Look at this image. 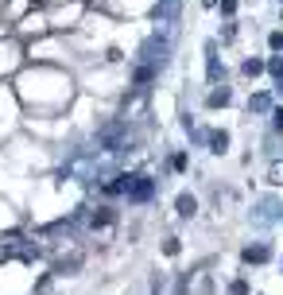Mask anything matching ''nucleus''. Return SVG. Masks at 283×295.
<instances>
[{
  "label": "nucleus",
  "instance_id": "12",
  "mask_svg": "<svg viewBox=\"0 0 283 295\" xmlns=\"http://www.w3.org/2000/svg\"><path fill=\"white\" fill-rule=\"evenodd\" d=\"M268 47H271V51H283V31H271V35H268Z\"/></svg>",
  "mask_w": 283,
  "mask_h": 295
},
{
  "label": "nucleus",
  "instance_id": "7",
  "mask_svg": "<svg viewBox=\"0 0 283 295\" xmlns=\"http://www.w3.org/2000/svg\"><path fill=\"white\" fill-rule=\"evenodd\" d=\"M264 70H268L271 78H275V82H283V59H279V55H275V59H268V62H264Z\"/></svg>",
  "mask_w": 283,
  "mask_h": 295
},
{
  "label": "nucleus",
  "instance_id": "9",
  "mask_svg": "<svg viewBox=\"0 0 283 295\" xmlns=\"http://www.w3.org/2000/svg\"><path fill=\"white\" fill-rule=\"evenodd\" d=\"M209 144H213L209 152H217V156H221L225 147H229V132H213V136H209Z\"/></svg>",
  "mask_w": 283,
  "mask_h": 295
},
{
  "label": "nucleus",
  "instance_id": "2",
  "mask_svg": "<svg viewBox=\"0 0 283 295\" xmlns=\"http://www.w3.org/2000/svg\"><path fill=\"white\" fill-rule=\"evenodd\" d=\"M268 256H271V249H268V245H248V249L240 252V260H244V264H264Z\"/></svg>",
  "mask_w": 283,
  "mask_h": 295
},
{
  "label": "nucleus",
  "instance_id": "3",
  "mask_svg": "<svg viewBox=\"0 0 283 295\" xmlns=\"http://www.w3.org/2000/svg\"><path fill=\"white\" fill-rule=\"evenodd\" d=\"M175 210H179V218H194V214H198V198H194V194H179Z\"/></svg>",
  "mask_w": 283,
  "mask_h": 295
},
{
  "label": "nucleus",
  "instance_id": "4",
  "mask_svg": "<svg viewBox=\"0 0 283 295\" xmlns=\"http://www.w3.org/2000/svg\"><path fill=\"white\" fill-rule=\"evenodd\" d=\"M113 221H117V214H113V210H97V214L90 218V225H93V229H109Z\"/></svg>",
  "mask_w": 283,
  "mask_h": 295
},
{
  "label": "nucleus",
  "instance_id": "13",
  "mask_svg": "<svg viewBox=\"0 0 283 295\" xmlns=\"http://www.w3.org/2000/svg\"><path fill=\"white\" fill-rule=\"evenodd\" d=\"M229 295H248V283H244V280H233V283H229Z\"/></svg>",
  "mask_w": 283,
  "mask_h": 295
},
{
  "label": "nucleus",
  "instance_id": "8",
  "mask_svg": "<svg viewBox=\"0 0 283 295\" xmlns=\"http://www.w3.org/2000/svg\"><path fill=\"white\" fill-rule=\"evenodd\" d=\"M248 109H256V113H268V109H271V97H268V93H256L252 101H248Z\"/></svg>",
  "mask_w": 283,
  "mask_h": 295
},
{
  "label": "nucleus",
  "instance_id": "11",
  "mask_svg": "<svg viewBox=\"0 0 283 295\" xmlns=\"http://www.w3.org/2000/svg\"><path fill=\"white\" fill-rule=\"evenodd\" d=\"M260 70H264V62H260V59H248V62H244V74H248V78H256Z\"/></svg>",
  "mask_w": 283,
  "mask_h": 295
},
{
  "label": "nucleus",
  "instance_id": "10",
  "mask_svg": "<svg viewBox=\"0 0 283 295\" xmlns=\"http://www.w3.org/2000/svg\"><path fill=\"white\" fill-rule=\"evenodd\" d=\"M268 183L271 187H283V163H275V167L268 171Z\"/></svg>",
  "mask_w": 283,
  "mask_h": 295
},
{
  "label": "nucleus",
  "instance_id": "5",
  "mask_svg": "<svg viewBox=\"0 0 283 295\" xmlns=\"http://www.w3.org/2000/svg\"><path fill=\"white\" fill-rule=\"evenodd\" d=\"M229 97H233L229 89H213V93L206 97V105H209V109H217V105H229Z\"/></svg>",
  "mask_w": 283,
  "mask_h": 295
},
{
  "label": "nucleus",
  "instance_id": "1",
  "mask_svg": "<svg viewBox=\"0 0 283 295\" xmlns=\"http://www.w3.org/2000/svg\"><path fill=\"white\" fill-rule=\"evenodd\" d=\"M128 202H148L151 194H155V179L148 175H128Z\"/></svg>",
  "mask_w": 283,
  "mask_h": 295
},
{
  "label": "nucleus",
  "instance_id": "15",
  "mask_svg": "<svg viewBox=\"0 0 283 295\" xmlns=\"http://www.w3.org/2000/svg\"><path fill=\"white\" fill-rule=\"evenodd\" d=\"M233 8H237V0H221V12L225 16H233Z\"/></svg>",
  "mask_w": 283,
  "mask_h": 295
},
{
  "label": "nucleus",
  "instance_id": "14",
  "mask_svg": "<svg viewBox=\"0 0 283 295\" xmlns=\"http://www.w3.org/2000/svg\"><path fill=\"white\" fill-rule=\"evenodd\" d=\"M163 252H167V256H175V252H179V237H171V241L163 245Z\"/></svg>",
  "mask_w": 283,
  "mask_h": 295
},
{
  "label": "nucleus",
  "instance_id": "16",
  "mask_svg": "<svg viewBox=\"0 0 283 295\" xmlns=\"http://www.w3.org/2000/svg\"><path fill=\"white\" fill-rule=\"evenodd\" d=\"M271 117H275V120H271V124H275V128H283V109H275Z\"/></svg>",
  "mask_w": 283,
  "mask_h": 295
},
{
  "label": "nucleus",
  "instance_id": "6",
  "mask_svg": "<svg viewBox=\"0 0 283 295\" xmlns=\"http://www.w3.org/2000/svg\"><path fill=\"white\" fill-rule=\"evenodd\" d=\"M128 191V175H117L113 183H105V194H124Z\"/></svg>",
  "mask_w": 283,
  "mask_h": 295
}]
</instances>
